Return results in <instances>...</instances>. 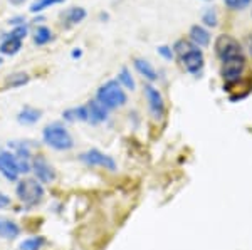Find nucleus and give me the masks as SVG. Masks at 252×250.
I'll use <instances>...</instances> for the list:
<instances>
[{"label":"nucleus","mask_w":252,"mask_h":250,"mask_svg":"<svg viewBox=\"0 0 252 250\" xmlns=\"http://www.w3.org/2000/svg\"><path fill=\"white\" fill-rule=\"evenodd\" d=\"M42 141L56 151H69L74 148V138L63 123H51L42 130Z\"/></svg>","instance_id":"nucleus-1"},{"label":"nucleus","mask_w":252,"mask_h":250,"mask_svg":"<svg viewBox=\"0 0 252 250\" xmlns=\"http://www.w3.org/2000/svg\"><path fill=\"white\" fill-rule=\"evenodd\" d=\"M96 99L99 101L104 108H108V110H116V108H121L128 103V96H126L123 86H121L116 79L106 81V83L97 89Z\"/></svg>","instance_id":"nucleus-2"},{"label":"nucleus","mask_w":252,"mask_h":250,"mask_svg":"<svg viewBox=\"0 0 252 250\" xmlns=\"http://www.w3.org/2000/svg\"><path fill=\"white\" fill-rule=\"evenodd\" d=\"M19 200L22 201L26 207H34L40 200L44 198V187L39 180H19L17 188H15Z\"/></svg>","instance_id":"nucleus-3"},{"label":"nucleus","mask_w":252,"mask_h":250,"mask_svg":"<svg viewBox=\"0 0 252 250\" xmlns=\"http://www.w3.org/2000/svg\"><path fill=\"white\" fill-rule=\"evenodd\" d=\"M214 49H215V54L217 57L225 62V60H230V59H237V57H242L244 56V51H242V46L239 44L237 39H234L232 35L229 34H222L215 39V44H214Z\"/></svg>","instance_id":"nucleus-4"},{"label":"nucleus","mask_w":252,"mask_h":250,"mask_svg":"<svg viewBox=\"0 0 252 250\" xmlns=\"http://www.w3.org/2000/svg\"><path fill=\"white\" fill-rule=\"evenodd\" d=\"M79 160L83 161L84 165H88V167H101V168H106V170H109V171L118 170V165H116L115 158H113V156L104 155L103 151L96 150V148L81 153Z\"/></svg>","instance_id":"nucleus-5"},{"label":"nucleus","mask_w":252,"mask_h":250,"mask_svg":"<svg viewBox=\"0 0 252 250\" xmlns=\"http://www.w3.org/2000/svg\"><path fill=\"white\" fill-rule=\"evenodd\" d=\"M244 71H246V57H237L222 62V78L227 84H234L242 78Z\"/></svg>","instance_id":"nucleus-6"},{"label":"nucleus","mask_w":252,"mask_h":250,"mask_svg":"<svg viewBox=\"0 0 252 250\" xmlns=\"http://www.w3.org/2000/svg\"><path fill=\"white\" fill-rule=\"evenodd\" d=\"M145 96H146V101H148V108H150V112H152L153 119L160 121L165 114V101H163L161 92L158 91L157 87H153L152 84H146Z\"/></svg>","instance_id":"nucleus-7"},{"label":"nucleus","mask_w":252,"mask_h":250,"mask_svg":"<svg viewBox=\"0 0 252 250\" xmlns=\"http://www.w3.org/2000/svg\"><path fill=\"white\" fill-rule=\"evenodd\" d=\"M32 171L35 175V180H39L40 183H52L56 180V171L51 167V163L44 158V156H35L32 160Z\"/></svg>","instance_id":"nucleus-8"},{"label":"nucleus","mask_w":252,"mask_h":250,"mask_svg":"<svg viewBox=\"0 0 252 250\" xmlns=\"http://www.w3.org/2000/svg\"><path fill=\"white\" fill-rule=\"evenodd\" d=\"M0 173L9 181H19V167L17 158L10 151H0Z\"/></svg>","instance_id":"nucleus-9"},{"label":"nucleus","mask_w":252,"mask_h":250,"mask_svg":"<svg viewBox=\"0 0 252 250\" xmlns=\"http://www.w3.org/2000/svg\"><path fill=\"white\" fill-rule=\"evenodd\" d=\"M182 64L190 74H198L202 69H204V64H205V59H204V52H202L198 47H193L190 52H187L180 57Z\"/></svg>","instance_id":"nucleus-10"},{"label":"nucleus","mask_w":252,"mask_h":250,"mask_svg":"<svg viewBox=\"0 0 252 250\" xmlns=\"http://www.w3.org/2000/svg\"><path fill=\"white\" fill-rule=\"evenodd\" d=\"M86 108H88V114H89V123L91 124H99V123H104V121L108 119V111L109 110L108 108H104L97 99L88 101Z\"/></svg>","instance_id":"nucleus-11"},{"label":"nucleus","mask_w":252,"mask_h":250,"mask_svg":"<svg viewBox=\"0 0 252 250\" xmlns=\"http://www.w3.org/2000/svg\"><path fill=\"white\" fill-rule=\"evenodd\" d=\"M86 15H88V12L84 7H71V9L61 12V19H63V24L66 27L78 26V24H81L86 19Z\"/></svg>","instance_id":"nucleus-12"},{"label":"nucleus","mask_w":252,"mask_h":250,"mask_svg":"<svg viewBox=\"0 0 252 250\" xmlns=\"http://www.w3.org/2000/svg\"><path fill=\"white\" fill-rule=\"evenodd\" d=\"M42 116V111L37 110V108L32 106H24L22 110L17 112V121L19 124H24V126H31V124H35Z\"/></svg>","instance_id":"nucleus-13"},{"label":"nucleus","mask_w":252,"mask_h":250,"mask_svg":"<svg viewBox=\"0 0 252 250\" xmlns=\"http://www.w3.org/2000/svg\"><path fill=\"white\" fill-rule=\"evenodd\" d=\"M20 49H22V40L20 39H15L14 35H10V34H5L2 37V42H0V54L15 56Z\"/></svg>","instance_id":"nucleus-14"},{"label":"nucleus","mask_w":252,"mask_h":250,"mask_svg":"<svg viewBox=\"0 0 252 250\" xmlns=\"http://www.w3.org/2000/svg\"><path fill=\"white\" fill-rule=\"evenodd\" d=\"M19 235H20L19 225L15 223V222L0 217V237H2V239H7V240H12V239H17Z\"/></svg>","instance_id":"nucleus-15"},{"label":"nucleus","mask_w":252,"mask_h":250,"mask_svg":"<svg viewBox=\"0 0 252 250\" xmlns=\"http://www.w3.org/2000/svg\"><path fill=\"white\" fill-rule=\"evenodd\" d=\"M190 39L197 47H207L210 44V34L205 27L202 26H193L190 29Z\"/></svg>","instance_id":"nucleus-16"},{"label":"nucleus","mask_w":252,"mask_h":250,"mask_svg":"<svg viewBox=\"0 0 252 250\" xmlns=\"http://www.w3.org/2000/svg\"><path fill=\"white\" fill-rule=\"evenodd\" d=\"M31 81L29 74L27 72H14V74H9L3 81V87L5 89H17V87L26 86Z\"/></svg>","instance_id":"nucleus-17"},{"label":"nucleus","mask_w":252,"mask_h":250,"mask_svg":"<svg viewBox=\"0 0 252 250\" xmlns=\"http://www.w3.org/2000/svg\"><path fill=\"white\" fill-rule=\"evenodd\" d=\"M135 69L148 81H157L158 79V72L155 71V67L152 66V62H148L146 59H135Z\"/></svg>","instance_id":"nucleus-18"},{"label":"nucleus","mask_w":252,"mask_h":250,"mask_svg":"<svg viewBox=\"0 0 252 250\" xmlns=\"http://www.w3.org/2000/svg\"><path fill=\"white\" fill-rule=\"evenodd\" d=\"M63 118L69 121V123H76V121H88L89 123V114L86 106H78V108H69L63 112Z\"/></svg>","instance_id":"nucleus-19"},{"label":"nucleus","mask_w":252,"mask_h":250,"mask_svg":"<svg viewBox=\"0 0 252 250\" xmlns=\"http://www.w3.org/2000/svg\"><path fill=\"white\" fill-rule=\"evenodd\" d=\"M52 39H54L52 30L49 29V27H46V26L37 27L35 32H34V44H35V46H46V44L51 42Z\"/></svg>","instance_id":"nucleus-20"},{"label":"nucleus","mask_w":252,"mask_h":250,"mask_svg":"<svg viewBox=\"0 0 252 250\" xmlns=\"http://www.w3.org/2000/svg\"><path fill=\"white\" fill-rule=\"evenodd\" d=\"M66 0H34L29 7V12L31 14H39V12L49 9L52 5H59V3H64Z\"/></svg>","instance_id":"nucleus-21"},{"label":"nucleus","mask_w":252,"mask_h":250,"mask_svg":"<svg viewBox=\"0 0 252 250\" xmlns=\"http://www.w3.org/2000/svg\"><path fill=\"white\" fill-rule=\"evenodd\" d=\"M44 244H46L44 237H29V239L20 242L19 250H40Z\"/></svg>","instance_id":"nucleus-22"},{"label":"nucleus","mask_w":252,"mask_h":250,"mask_svg":"<svg viewBox=\"0 0 252 250\" xmlns=\"http://www.w3.org/2000/svg\"><path fill=\"white\" fill-rule=\"evenodd\" d=\"M118 83L129 91H135V87H136L135 79H133V76H131V72H129L128 67H121L120 74H118Z\"/></svg>","instance_id":"nucleus-23"},{"label":"nucleus","mask_w":252,"mask_h":250,"mask_svg":"<svg viewBox=\"0 0 252 250\" xmlns=\"http://www.w3.org/2000/svg\"><path fill=\"white\" fill-rule=\"evenodd\" d=\"M193 47H197V46L190 42V40L180 39V40H177V42H175V46H173V52H175V54H178V57H182V56H184V54H187V52L192 51Z\"/></svg>","instance_id":"nucleus-24"},{"label":"nucleus","mask_w":252,"mask_h":250,"mask_svg":"<svg viewBox=\"0 0 252 250\" xmlns=\"http://www.w3.org/2000/svg\"><path fill=\"white\" fill-rule=\"evenodd\" d=\"M202 22H205V26H209V27H215L219 22L217 12H215L214 9H207L204 12V15H202Z\"/></svg>","instance_id":"nucleus-25"},{"label":"nucleus","mask_w":252,"mask_h":250,"mask_svg":"<svg viewBox=\"0 0 252 250\" xmlns=\"http://www.w3.org/2000/svg\"><path fill=\"white\" fill-rule=\"evenodd\" d=\"M10 35H14L15 39H20V40H24L27 37V34H29V26L27 24H22V26H17V27H14L10 32H9Z\"/></svg>","instance_id":"nucleus-26"},{"label":"nucleus","mask_w":252,"mask_h":250,"mask_svg":"<svg viewBox=\"0 0 252 250\" xmlns=\"http://www.w3.org/2000/svg\"><path fill=\"white\" fill-rule=\"evenodd\" d=\"M223 2H225V5L229 7V9L242 10V9H246V7H249V3L252 0H223Z\"/></svg>","instance_id":"nucleus-27"},{"label":"nucleus","mask_w":252,"mask_h":250,"mask_svg":"<svg viewBox=\"0 0 252 250\" xmlns=\"http://www.w3.org/2000/svg\"><path fill=\"white\" fill-rule=\"evenodd\" d=\"M158 54H160L161 57H165L166 60H172L175 52H173L172 47H168V46H160V47H158Z\"/></svg>","instance_id":"nucleus-28"},{"label":"nucleus","mask_w":252,"mask_h":250,"mask_svg":"<svg viewBox=\"0 0 252 250\" xmlns=\"http://www.w3.org/2000/svg\"><path fill=\"white\" fill-rule=\"evenodd\" d=\"M7 207H10V196L0 192V210H2V208H7Z\"/></svg>","instance_id":"nucleus-29"},{"label":"nucleus","mask_w":252,"mask_h":250,"mask_svg":"<svg viewBox=\"0 0 252 250\" xmlns=\"http://www.w3.org/2000/svg\"><path fill=\"white\" fill-rule=\"evenodd\" d=\"M22 24H26V19H24L22 15H19V17H12V19H9V26L17 27V26H22Z\"/></svg>","instance_id":"nucleus-30"},{"label":"nucleus","mask_w":252,"mask_h":250,"mask_svg":"<svg viewBox=\"0 0 252 250\" xmlns=\"http://www.w3.org/2000/svg\"><path fill=\"white\" fill-rule=\"evenodd\" d=\"M246 46H247V51H249V54L252 56V32L246 37Z\"/></svg>","instance_id":"nucleus-31"},{"label":"nucleus","mask_w":252,"mask_h":250,"mask_svg":"<svg viewBox=\"0 0 252 250\" xmlns=\"http://www.w3.org/2000/svg\"><path fill=\"white\" fill-rule=\"evenodd\" d=\"M71 56H72V57H81V56H83V51H81V49H74V51H72L71 52Z\"/></svg>","instance_id":"nucleus-32"},{"label":"nucleus","mask_w":252,"mask_h":250,"mask_svg":"<svg viewBox=\"0 0 252 250\" xmlns=\"http://www.w3.org/2000/svg\"><path fill=\"white\" fill-rule=\"evenodd\" d=\"M10 3H14V5H22L24 2H26V0H9Z\"/></svg>","instance_id":"nucleus-33"},{"label":"nucleus","mask_w":252,"mask_h":250,"mask_svg":"<svg viewBox=\"0 0 252 250\" xmlns=\"http://www.w3.org/2000/svg\"><path fill=\"white\" fill-rule=\"evenodd\" d=\"M2 62H3V60H2V57H0V67H2Z\"/></svg>","instance_id":"nucleus-34"}]
</instances>
